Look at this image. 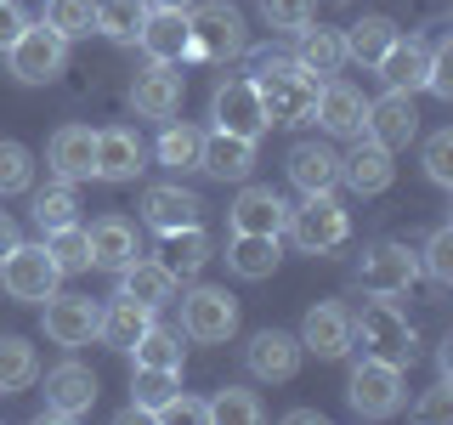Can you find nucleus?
<instances>
[{"label":"nucleus","mask_w":453,"mask_h":425,"mask_svg":"<svg viewBox=\"0 0 453 425\" xmlns=\"http://www.w3.org/2000/svg\"><path fill=\"white\" fill-rule=\"evenodd\" d=\"M159 261L170 267L176 278H193L198 267L210 261V238H204V227H176V233H159Z\"/></svg>","instance_id":"obj_31"},{"label":"nucleus","mask_w":453,"mask_h":425,"mask_svg":"<svg viewBox=\"0 0 453 425\" xmlns=\"http://www.w3.org/2000/svg\"><path fill=\"white\" fill-rule=\"evenodd\" d=\"M131 46H142L148 63H181L188 57V12H148Z\"/></svg>","instance_id":"obj_24"},{"label":"nucleus","mask_w":453,"mask_h":425,"mask_svg":"<svg viewBox=\"0 0 453 425\" xmlns=\"http://www.w3.org/2000/svg\"><path fill=\"white\" fill-rule=\"evenodd\" d=\"M419 273L431 283H453V227H436L419 250Z\"/></svg>","instance_id":"obj_44"},{"label":"nucleus","mask_w":453,"mask_h":425,"mask_svg":"<svg viewBox=\"0 0 453 425\" xmlns=\"http://www.w3.org/2000/svg\"><path fill=\"white\" fill-rule=\"evenodd\" d=\"M244 363L255 380H295V368H301V335H283V329L250 335Z\"/></svg>","instance_id":"obj_20"},{"label":"nucleus","mask_w":453,"mask_h":425,"mask_svg":"<svg viewBox=\"0 0 453 425\" xmlns=\"http://www.w3.org/2000/svg\"><path fill=\"white\" fill-rule=\"evenodd\" d=\"M289 425H323V414H318V408H295Z\"/></svg>","instance_id":"obj_52"},{"label":"nucleus","mask_w":453,"mask_h":425,"mask_svg":"<svg viewBox=\"0 0 453 425\" xmlns=\"http://www.w3.org/2000/svg\"><path fill=\"white\" fill-rule=\"evenodd\" d=\"M148 0H96V35H108V40H119V46H131L136 40V28L148 23Z\"/></svg>","instance_id":"obj_35"},{"label":"nucleus","mask_w":453,"mask_h":425,"mask_svg":"<svg viewBox=\"0 0 453 425\" xmlns=\"http://www.w3.org/2000/svg\"><path fill=\"white\" fill-rule=\"evenodd\" d=\"M46 250H51V261L63 267V273H85V267H91V250H85V227L80 221L51 227V233H46Z\"/></svg>","instance_id":"obj_42"},{"label":"nucleus","mask_w":453,"mask_h":425,"mask_svg":"<svg viewBox=\"0 0 453 425\" xmlns=\"http://www.w3.org/2000/svg\"><path fill=\"white\" fill-rule=\"evenodd\" d=\"M340 182H346L351 193H363V198H374V193H386L391 182H396V165H391V153L380 148L374 136H357V148L340 159Z\"/></svg>","instance_id":"obj_17"},{"label":"nucleus","mask_w":453,"mask_h":425,"mask_svg":"<svg viewBox=\"0 0 453 425\" xmlns=\"http://www.w3.org/2000/svg\"><path fill=\"white\" fill-rule=\"evenodd\" d=\"M6 68H12V80H23V85H51L68 68V40L57 35L51 23H28L6 46Z\"/></svg>","instance_id":"obj_5"},{"label":"nucleus","mask_w":453,"mask_h":425,"mask_svg":"<svg viewBox=\"0 0 453 425\" xmlns=\"http://www.w3.org/2000/svg\"><path fill=\"white\" fill-rule=\"evenodd\" d=\"M96 408V375L85 363H57L46 375V420H85Z\"/></svg>","instance_id":"obj_12"},{"label":"nucleus","mask_w":453,"mask_h":425,"mask_svg":"<svg viewBox=\"0 0 453 425\" xmlns=\"http://www.w3.org/2000/svg\"><path fill=\"white\" fill-rule=\"evenodd\" d=\"M153 420H170V425H176V420H210V403H198V397L176 391V397H170V403H165Z\"/></svg>","instance_id":"obj_49"},{"label":"nucleus","mask_w":453,"mask_h":425,"mask_svg":"<svg viewBox=\"0 0 453 425\" xmlns=\"http://www.w3.org/2000/svg\"><path fill=\"white\" fill-rule=\"evenodd\" d=\"M289 182L301 193H334L340 188V153L323 142H295L289 148Z\"/></svg>","instance_id":"obj_27"},{"label":"nucleus","mask_w":453,"mask_h":425,"mask_svg":"<svg viewBox=\"0 0 453 425\" xmlns=\"http://www.w3.org/2000/svg\"><path fill=\"white\" fill-rule=\"evenodd\" d=\"M176 290H181V278L170 273L165 261H125L119 267V301H136V306H148V312H165L170 301H176Z\"/></svg>","instance_id":"obj_16"},{"label":"nucleus","mask_w":453,"mask_h":425,"mask_svg":"<svg viewBox=\"0 0 453 425\" xmlns=\"http://www.w3.org/2000/svg\"><path fill=\"white\" fill-rule=\"evenodd\" d=\"M391 40H396V23H391V18H363V23H351V35H346V63L380 68V57L391 51Z\"/></svg>","instance_id":"obj_33"},{"label":"nucleus","mask_w":453,"mask_h":425,"mask_svg":"<svg viewBox=\"0 0 453 425\" xmlns=\"http://www.w3.org/2000/svg\"><path fill=\"white\" fill-rule=\"evenodd\" d=\"M311 120L323 125L329 136H363V120H368V97L346 80H323L318 85V103H311Z\"/></svg>","instance_id":"obj_13"},{"label":"nucleus","mask_w":453,"mask_h":425,"mask_svg":"<svg viewBox=\"0 0 453 425\" xmlns=\"http://www.w3.org/2000/svg\"><path fill=\"white\" fill-rule=\"evenodd\" d=\"M142 136L131 125H108V131H96V176L103 182H136L142 176Z\"/></svg>","instance_id":"obj_23"},{"label":"nucleus","mask_w":453,"mask_h":425,"mask_svg":"<svg viewBox=\"0 0 453 425\" xmlns=\"http://www.w3.org/2000/svg\"><path fill=\"white\" fill-rule=\"evenodd\" d=\"M57 283H63V267L51 261L46 244H12L6 255H0V290L12 295V301H46V295H57Z\"/></svg>","instance_id":"obj_6"},{"label":"nucleus","mask_w":453,"mask_h":425,"mask_svg":"<svg viewBox=\"0 0 453 425\" xmlns=\"http://www.w3.org/2000/svg\"><path fill=\"white\" fill-rule=\"evenodd\" d=\"M96 323H103V306L91 295H46V312H40V329H46L51 346H91Z\"/></svg>","instance_id":"obj_10"},{"label":"nucleus","mask_w":453,"mask_h":425,"mask_svg":"<svg viewBox=\"0 0 453 425\" xmlns=\"http://www.w3.org/2000/svg\"><path fill=\"white\" fill-rule=\"evenodd\" d=\"M250 51V28L244 12L226 6V0H204V6H188V57H244Z\"/></svg>","instance_id":"obj_1"},{"label":"nucleus","mask_w":453,"mask_h":425,"mask_svg":"<svg viewBox=\"0 0 453 425\" xmlns=\"http://www.w3.org/2000/svg\"><path fill=\"white\" fill-rule=\"evenodd\" d=\"M40 380V358L23 335H0V391H28Z\"/></svg>","instance_id":"obj_34"},{"label":"nucleus","mask_w":453,"mask_h":425,"mask_svg":"<svg viewBox=\"0 0 453 425\" xmlns=\"http://www.w3.org/2000/svg\"><path fill=\"white\" fill-rule=\"evenodd\" d=\"M85 250H91V267H103V273H119L125 261H136V233L125 216H103L85 227Z\"/></svg>","instance_id":"obj_28"},{"label":"nucleus","mask_w":453,"mask_h":425,"mask_svg":"<svg viewBox=\"0 0 453 425\" xmlns=\"http://www.w3.org/2000/svg\"><path fill=\"white\" fill-rule=\"evenodd\" d=\"M425 91L453 103V40H436L431 46V68H425Z\"/></svg>","instance_id":"obj_46"},{"label":"nucleus","mask_w":453,"mask_h":425,"mask_svg":"<svg viewBox=\"0 0 453 425\" xmlns=\"http://www.w3.org/2000/svg\"><path fill=\"white\" fill-rule=\"evenodd\" d=\"M210 420H216V425H261L266 408H261V397H255V391L226 386V391L210 397Z\"/></svg>","instance_id":"obj_40"},{"label":"nucleus","mask_w":453,"mask_h":425,"mask_svg":"<svg viewBox=\"0 0 453 425\" xmlns=\"http://www.w3.org/2000/svg\"><path fill=\"white\" fill-rule=\"evenodd\" d=\"M311 103H318V74H306V68H289V74H278V80H261L266 125H306Z\"/></svg>","instance_id":"obj_11"},{"label":"nucleus","mask_w":453,"mask_h":425,"mask_svg":"<svg viewBox=\"0 0 453 425\" xmlns=\"http://www.w3.org/2000/svg\"><path fill=\"white\" fill-rule=\"evenodd\" d=\"M363 136H374L386 153L408 148L419 136V113H414V97L408 91H386L380 103H368V120H363Z\"/></svg>","instance_id":"obj_14"},{"label":"nucleus","mask_w":453,"mask_h":425,"mask_svg":"<svg viewBox=\"0 0 453 425\" xmlns=\"http://www.w3.org/2000/svg\"><path fill=\"white\" fill-rule=\"evenodd\" d=\"M226 221H233V233H273V238H283L289 205H283L278 188H244L233 205H226Z\"/></svg>","instance_id":"obj_19"},{"label":"nucleus","mask_w":453,"mask_h":425,"mask_svg":"<svg viewBox=\"0 0 453 425\" xmlns=\"http://www.w3.org/2000/svg\"><path fill=\"white\" fill-rule=\"evenodd\" d=\"M351 346H357V340H351V312H346V306L323 301V306L306 312V323H301V352H318L323 363H334V358H346Z\"/></svg>","instance_id":"obj_15"},{"label":"nucleus","mask_w":453,"mask_h":425,"mask_svg":"<svg viewBox=\"0 0 453 425\" xmlns=\"http://www.w3.org/2000/svg\"><path fill=\"white\" fill-rule=\"evenodd\" d=\"M261 23L273 35H295L311 23V0H261Z\"/></svg>","instance_id":"obj_45"},{"label":"nucleus","mask_w":453,"mask_h":425,"mask_svg":"<svg viewBox=\"0 0 453 425\" xmlns=\"http://www.w3.org/2000/svg\"><path fill=\"white\" fill-rule=\"evenodd\" d=\"M414 420H453V386H448V375L414 403Z\"/></svg>","instance_id":"obj_48"},{"label":"nucleus","mask_w":453,"mask_h":425,"mask_svg":"<svg viewBox=\"0 0 453 425\" xmlns=\"http://www.w3.org/2000/svg\"><path fill=\"white\" fill-rule=\"evenodd\" d=\"M357 283H363L368 295H408L419 283V255L408 250V244H396V238H380V244L363 250Z\"/></svg>","instance_id":"obj_8"},{"label":"nucleus","mask_w":453,"mask_h":425,"mask_svg":"<svg viewBox=\"0 0 453 425\" xmlns=\"http://www.w3.org/2000/svg\"><path fill=\"white\" fill-rule=\"evenodd\" d=\"M198 170L216 182H250L255 170V142L233 136V131H210L204 142H198Z\"/></svg>","instance_id":"obj_22"},{"label":"nucleus","mask_w":453,"mask_h":425,"mask_svg":"<svg viewBox=\"0 0 453 425\" xmlns=\"http://www.w3.org/2000/svg\"><path fill=\"white\" fill-rule=\"evenodd\" d=\"M210 120H216V131H233L244 142H261L266 136V108H261V85L250 74L244 80H221L216 97H210Z\"/></svg>","instance_id":"obj_9"},{"label":"nucleus","mask_w":453,"mask_h":425,"mask_svg":"<svg viewBox=\"0 0 453 425\" xmlns=\"http://www.w3.org/2000/svg\"><path fill=\"white\" fill-rule=\"evenodd\" d=\"M153 323V312L148 306H136V301H119L113 295V306H103V323H96V340H108V346H119V352H131L136 346V335Z\"/></svg>","instance_id":"obj_32"},{"label":"nucleus","mask_w":453,"mask_h":425,"mask_svg":"<svg viewBox=\"0 0 453 425\" xmlns=\"http://www.w3.org/2000/svg\"><path fill=\"white\" fill-rule=\"evenodd\" d=\"M198 142H204V131H193V125H165L153 153L165 170H198Z\"/></svg>","instance_id":"obj_41"},{"label":"nucleus","mask_w":453,"mask_h":425,"mask_svg":"<svg viewBox=\"0 0 453 425\" xmlns=\"http://www.w3.org/2000/svg\"><path fill=\"white\" fill-rule=\"evenodd\" d=\"M35 188V153L23 142L0 136V193H28Z\"/></svg>","instance_id":"obj_43"},{"label":"nucleus","mask_w":453,"mask_h":425,"mask_svg":"<svg viewBox=\"0 0 453 425\" xmlns=\"http://www.w3.org/2000/svg\"><path fill=\"white\" fill-rule=\"evenodd\" d=\"M131 108L142 120H170L181 108V74L176 63H148L142 74L131 80Z\"/></svg>","instance_id":"obj_21"},{"label":"nucleus","mask_w":453,"mask_h":425,"mask_svg":"<svg viewBox=\"0 0 453 425\" xmlns=\"http://www.w3.org/2000/svg\"><path fill=\"white\" fill-rule=\"evenodd\" d=\"M425 68H431V46H425V40H403L396 35L391 40V51L380 57V68L374 74L386 80V91H425Z\"/></svg>","instance_id":"obj_25"},{"label":"nucleus","mask_w":453,"mask_h":425,"mask_svg":"<svg viewBox=\"0 0 453 425\" xmlns=\"http://www.w3.org/2000/svg\"><path fill=\"white\" fill-rule=\"evenodd\" d=\"M131 358H136V368H181V335H170V329H159V323H148V329L136 335Z\"/></svg>","instance_id":"obj_38"},{"label":"nucleus","mask_w":453,"mask_h":425,"mask_svg":"<svg viewBox=\"0 0 453 425\" xmlns=\"http://www.w3.org/2000/svg\"><path fill=\"white\" fill-rule=\"evenodd\" d=\"M181 335L204 340V346H221V340L238 335V301L216 283H198V290L181 295Z\"/></svg>","instance_id":"obj_7"},{"label":"nucleus","mask_w":453,"mask_h":425,"mask_svg":"<svg viewBox=\"0 0 453 425\" xmlns=\"http://www.w3.org/2000/svg\"><path fill=\"white\" fill-rule=\"evenodd\" d=\"M283 261V244L273 233H233V244H226V267H233L238 278H273Z\"/></svg>","instance_id":"obj_30"},{"label":"nucleus","mask_w":453,"mask_h":425,"mask_svg":"<svg viewBox=\"0 0 453 425\" xmlns=\"http://www.w3.org/2000/svg\"><path fill=\"white\" fill-rule=\"evenodd\" d=\"M204 216V198L188 193V188H148L142 193V221L153 233H176V227H193Z\"/></svg>","instance_id":"obj_26"},{"label":"nucleus","mask_w":453,"mask_h":425,"mask_svg":"<svg viewBox=\"0 0 453 425\" xmlns=\"http://www.w3.org/2000/svg\"><path fill=\"white\" fill-rule=\"evenodd\" d=\"M289 238L301 244L306 255H329V250H340L351 238V216L340 210V198L334 193H306L301 205L289 210Z\"/></svg>","instance_id":"obj_3"},{"label":"nucleus","mask_w":453,"mask_h":425,"mask_svg":"<svg viewBox=\"0 0 453 425\" xmlns=\"http://www.w3.org/2000/svg\"><path fill=\"white\" fill-rule=\"evenodd\" d=\"M131 391H136L131 397V414H159L170 397L181 391V368H136Z\"/></svg>","instance_id":"obj_36"},{"label":"nucleus","mask_w":453,"mask_h":425,"mask_svg":"<svg viewBox=\"0 0 453 425\" xmlns=\"http://www.w3.org/2000/svg\"><path fill=\"white\" fill-rule=\"evenodd\" d=\"M148 6H153V12H188L193 0H148Z\"/></svg>","instance_id":"obj_53"},{"label":"nucleus","mask_w":453,"mask_h":425,"mask_svg":"<svg viewBox=\"0 0 453 425\" xmlns=\"http://www.w3.org/2000/svg\"><path fill=\"white\" fill-rule=\"evenodd\" d=\"M425 176H431L436 188H453V131H436L425 142Z\"/></svg>","instance_id":"obj_47"},{"label":"nucleus","mask_w":453,"mask_h":425,"mask_svg":"<svg viewBox=\"0 0 453 425\" xmlns=\"http://www.w3.org/2000/svg\"><path fill=\"white\" fill-rule=\"evenodd\" d=\"M351 340H363L368 358H386V363H414V323L391 306V295H374L357 318H351Z\"/></svg>","instance_id":"obj_2"},{"label":"nucleus","mask_w":453,"mask_h":425,"mask_svg":"<svg viewBox=\"0 0 453 425\" xmlns=\"http://www.w3.org/2000/svg\"><path fill=\"white\" fill-rule=\"evenodd\" d=\"M35 221L46 227V233H51V227L80 221V193H74V182H63V176H57L51 188H40V193H35Z\"/></svg>","instance_id":"obj_37"},{"label":"nucleus","mask_w":453,"mask_h":425,"mask_svg":"<svg viewBox=\"0 0 453 425\" xmlns=\"http://www.w3.org/2000/svg\"><path fill=\"white\" fill-rule=\"evenodd\" d=\"M12 244H18V221H12V216H0V255H6Z\"/></svg>","instance_id":"obj_51"},{"label":"nucleus","mask_w":453,"mask_h":425,"mask_svg":"<svg viewBox=\"0 0 453 425\" xmlns=\"http://www.w3.org/2000/svg\"><path fill=\"white\" fill-rule=\"evenodd\" d=\"M46 165L63 182H91L96 176V131L91 125H63V131L46 142Z\"/></svg>","instance_id":"obj_18"},{"label":"nucleus","mask_w":453,"mask_h":425,"mask_svg":"<svg viewBox=\"0 0 453 425\" xmlns=\"http://www.w3.org/2000/svg\"><path fill=\"white\" fill-rule=\"evenodd\" d=\"M295 63L306 68V74H340L346 68V35L340 28H295Z\"/></svg>","instance_id":"obj_29"},{"label":"nucleus","mask_w":453,"mask_h":425,"mask_svg":"<svg viewBox=\"0 0 453 425\" xmlns=\"http://www.w3.org/2000/svg\"><path fill=\"white\" fill-rule=\"evenodd\" d=\"M23 28H28V12L18 6V0H0V51H6Z\"/></svg>","instance_id":"obj_50"},{"label":"nucleus","mask_w":453,"mask_h":425,"mask_svg":"<svg viewBox=\"0 0 453 425\" xmlns=\"http://www.w3.org/2000/svg\"><path fill=\"white\" fill-rule=\"evenodd\" d=\"M351 408H357L363 420H391L396 408L408 403V380H403V363H386V358H368L363 352V363L351 368Z\"/></svg>","instance_id":"obj_4"},{"label":"nucleus","mask_w":453,"mask_h":425,"mask_svg":"<svg viewBox=\"0 0 453 425\" xmlns=\"http://www.w3.org/2000/svg\"><path fill=\"white\" fill-rule=\"evenodd\" d=\"M40 23H51L63 40H85V35H96V0H46Z\"/></svg>","instance_id":"obj_39"}]
</instances>
